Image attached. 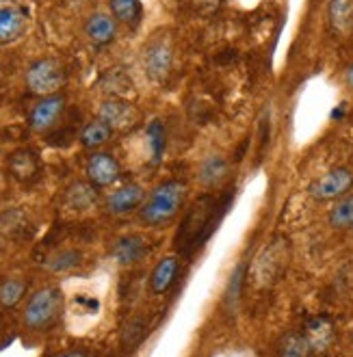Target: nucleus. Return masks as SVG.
Here are the masks:
<instances>
[{"instance_id": "nucleus-16", "label": "nucleus", "mask_w": 353, "mask_h": 357, "mask_svg": "<svg viewBox=\"0 0 353 357\" xmlns=\"http://www.w3.org/2000/svg\"><path fill=\"white\" fill-rule=\"evenodd\" d=\"M96 188L91 182H74L66 191V204L74 210H87L89 206L96 204Z\"/></svg>"}, {"instance_id": "nucleus-26", "label": "nucleus", "mask_w": 353, "mask_h": 357, "mask_svg": "<svg viewBox=\"0 0 353 357\" xmlns=\"http://www.w3.org/2000/svg\"><path fill=\"white\" fill-rule=\"evenodd\" d=\"M345 80H347V85L353 89V63H351L349 70H347V74H345Z\"/></svg>"}, {"instance_id": "nucleus-17", "label": "nucleus", "mask_w": 353, "mask_h": 357, "mask_svg": "<svg viewBox=\"0 0 353 357\" xmlns=\"http://www.w3.org/2000/svg\"><path fill=\"white\" fill-rule=\"evenodd\" d=\"M113 137V130H111V126L105 123L102 119H93L89 121L85 128L80 130V143L85 145L87 150H96L100 148V145H105L107 141H111Z\"/></svg>"}, {"instance_id": "nucleus-10", "label": "nucleus", "mask_w": 353, "mask_h": 357, "mask_svg": "<svg viewBox=\"0 0 353 357\" xmlns=\"http://www.w3.org/2000/svg\"><path fill=\"white\" fill-rule=\"evenodd\" d=\"M334 325H331L325 317L310 319L303 327V338L313 353H325L331 342H334Z\"/></svg>"}, {"instance_id": "nucleus-25", "label": "nucleus", "mask_w": 353, "mask_h": 357, "mask_svg": "<svg viewBox=\"0 0 353 357\" xmlns=\"http://www.w3.org/2000/svg\"><path fill=\"white\" fill-rule=\"evenodd\" d=\"M148 141H150V148L154 158L158 160L163 150H165V130H163V123L160 121H152L150 128H148Z\"/></svg>"}, {"instance_id": "nucleus-19", "label": "nucleus", "mask_w": 353, "mask_h": 357, "mask_svg": "<svg viewBox=\"0 0 353 357\" xmlns=\"http://www.w3.org/2000/svg\"><path fill=\"white\" fill-rule=\"evenodd\" d=\"M227 174V165L219 156H209L200 165V182L204 186H215L219 184Z\"/></svg>"}, {"instance_id": "nucleus-1", "label": "nucleus", "mask_w": 353, "mask_h": 357, "mask_svg": "<svg viewBox=\"0 0 353 357\" xmlns=\"http://www.w3.org/2000/svg\"><path fill=\"white\" fill-rule=\"evenodd\" d=\"M186 197V184L180 180H167L158 184L150 195H145L139 208V221L148 227H160L176 219Z\"/></svg>"}, {"instance_id": "nucleus-27", "label": "nucleus", "mask_w": 353, "mask_h": 357, "mask_svg": "<svg viewBox=\"0 0 353 357\" xmlns=\"http://www.w3.org/2000/svg\"><path fill=\"white\" fill-rule=\"evenodd\" d=\"M59 357H89L87 353H80V351H74V353H66V355H59Z\"/></svg>"}, {"instance_id": "nucleus-21", "label": "nucleus", "mask_w": 353, "mask_h": 357, "mask_svg": "<svg viewBox=\"0 0 353 357\" xmlns=\"http://www.w3.org/2000/svg\"><path fill=\"white\" fill-rule=\"evenodd\" d=\"M111 11L121 24L135 26L141 17V3L139 0H111Z\"/></svg>"}, {"instance_id": "nucleus-24", "label": "nucleus", "mask_w": 353, "mask_h": 357, "mask_svg": "<svg viewBox=\"0 0 353 357\" xmlns=\"http://www.w3.org/2000/svg\"><path fill=\"white\" fill-rule=\"evenodd\" d=\"M313 351H310L303 333H288L282 347H280V357H310Z\"/></svg>"}, {"instance_id": "nucleus-22", "label": "nucleus", "mask_w": 353, "mask_h": 357, "mask_svg": "<svg viewBox=\"0 0 353 357\" xmlns=\"http://www.w3.org/2000/svg\"><path fill=\"white\" fill-rule=\"evenodd\" d=\"M27 284L22 280L15 278H7L0 282V305L3 307H15L24 297Z\"/></svg>"}, {"instance_id": "nucleus-15", "label": "nucleus", "mask_w": 353, "mask_h": 357, "mask_svg": "<svg viewBox=\"0 0 353 357\" xmlns=\"http://www.w3.org/2000/svg\"><path fill=\"white\" fill-rule=\"evenodd\" d=\"M9 172L20 182L33 180L37 176V172H39V158L29 150H17L15 154L9 156Z\"/></svg>"}, {"instance_id": "nucleus-6", "label": "nucleus", "mask_w": 353, "mask_h": 357, "mask_svg": "<svg viewBox=\"0 0 353 357\" xmlns=\"http://www.w3.org/2000/svg\"><path fill=\"white\" fill-rule=\"evenodd\" d=\"M353 186V174L347 167H338V169H331L319 180L310 184V195L317 202H331V199H340L345 197Z\"/></svg>"}, {"instance_id": "nucleus-13", "label": "nucleus", "mask_w": 353, "mask_h": 357, "mask_svg": "<svg viewBox=\"0 0 353 357\" xmlns=\"http://www.w3.org/2000/svg\"><path fill=\"white\" fill-rule=\"evenodd\" d=\"M145 254H148V241H145L143 236H137V234L119 238L113 247V258L121 266L139 262Z\"/></svg>"}, {"instance_id": "nucleus-8", "label": "nucleus", "mask_w": 353, "mask_h": 357, "mask_svg": "<svg viewBox=\"0 0 353 357\" xmlns=\"http://www.w3.org/2000/svg\"><path fill=\"white\" fill-rule=\"evenodd\" d=\"M143 199H145L143 186L137 182H130V184H123V186L115 188V191L107 197V210L117 217L128 215V213H133V210L141 208Z\"/></svg>"}, {"instance_id": "nucleus-20", "label": "nucleus", "mask_w": 353, "mask_h": 357, "mask_svg": "<svg viewBox=\"0 0 353 357\" xmlns=\"http://www.w3.org/2000/svg\"><path fill=\"white\" fill-rule=\"evenodd\" d=\"M80 262H82V254L78 249H61L46 260V268L50 273H66L76 268Z\"/></svg>"}, {"instance_id": "nucleus-2", "label": "nucleus", "mask_w": 353, "mask_h": 357, "mask_svg": "<svg viewBox=\"0 0 353 357\" xmlns=\"http://www.w3.org/2000/svg\"><path fill=\"white\" fill-rule=\"evenodd\" d=\"M63 312V292L57 286H46L33 292L24 307V325L33 331L50 329Z\"/></svg>"}, {"instance_id": "nucleus-5", "label": "nucleus", "mask_w": 353, "mask_h": 357, "mask_svg": "<svg viewBox=\"0 0 353 357\" xmlns=\"http://www.w3.org/2000/svg\"><path fill=\"white\" fill-rule=\"evenodd\" d=\"M98 119L111 126L113 132H128L139 126V109L126 100H107L100 104Z\"/></svg>"}, {"instance_id": "nucleus-18", "label": "nucleus", "mask_w": 353, "mask_h": 357, "mask_svg": "<svg viewBox=\"0 0 353 357\" xmlns=\"http://www.w3.org/2000/svg\"><path fill=\"white\" fill-rule=\"evenodd\" d=\"M329 223L336 229H353V195L340 197L329 210Z\"/></svg>"}, {"instance_id": "nucleus-12", "label": "nucleus", "mask_w": 353, "mask_h": 357, "mask_svg": "<svg viewBox=\"0 0 353 357\" xmlns=\"http://www.w3.org/2000/svg\"><path fill=\"white\" fill-rule=\"evenodd\" d=\"M85 33H87V37L93 46H98V48L109 46L117 35L115 17H111L109 13H102V11L91 13L85 22Z\"/></svg>"}, {"instance_id": "nucleus-3", "label": "nucleus", "mask_w": 353, "mask_h": 357, "mask_svg": "<svg viewBox=\"0 0 353 357\" xmlns=\"http://www.w3.org/2000/svg\"><path fill=\"white\" fill-rule=\"evenodd\" d=\"M66 68L57 59H39L27 70V87L35 96H54L66 85Z\"/></svg>"}, {"instance_id": "nucleus-23", "label": "nucleus", "mask_w": 353, "mask_h": 357, "mask_svg": "<svg viewBox=\"0 0 353 357\" xmlns=\"http://www.w3.org/2000/svg\"><path fill=\"white\" fill-rule=\"evenodd\" d=\"M329 15L338 31H347L353 24V0H331Z\"/></svg>"}, {"instance_id": "nucleus-7", "label": "nucleus", "mask_w": 353, "mask_h": 357, "mask_svg": "<svg viewBox=\"0 0 353 357\" xmlns=\"http://www.w3.org/2000/svg\"><path fill=\"white\" fill-rule=\"evenodd\" d=\"M63 109H66V98L61 96V93L41 98L33 107V111H31V117H29L31 128L35 132L50 130L52 126L59 121V117L63 115Z\"/></svg>"}, {"instance_id": "nucleus-9", "label": "nucleus", "mask_w": 353, "mask_h": 357, "mask_svg": "<svg viewBox=\"0 0 353 357\" xmlns=\"http://www.w3.org/2000/svg\"><path fill=\"white\" fill-rule=\"evenodd\" d=\"M119 162L115 156L107 154V152H98L89 158L87 162V178L93 186L102 188V186H111L113 182L119 180Z\"/></svg>"}, {"instance_id": "nucleus-14", "label": "nucleus", "mask_w": 353, "mask_h": 357, "mask_svg": "<svg viewBox=\"0 0 353 357\" xmlns=\"http://www.w3.org/2000/svg\"><path fill=\"white\" fill-rule=\"evenodd\" d=\"M178 268H180V262L174 256L158 260V264L154 266L152 275H150V290L154 295H165V292L172 288V284L176 282V275H178Z\"/></svg>"}, {"instance_id": "nucleus-4", "label": "nucleus", "mask_w": 353, "mask_h": 357, "mask_svg": "<svg viewBox=\"0 0 353 357\" xmlns=\"http://www.w3.org/2000/svg\"><path fill=\"white\" fill-rule=\"evenodd\" d=\"M172 63H174V48L170 37L165 33L154 35L143 50L145 72H148L152 80H165L172 72Z\"/></svg>"}, {"instance_id": "nucleus-11", "label": "nucleus", "mask_w": 353, "mask_h": 357, "mask_svg": "<svg viewBox=\"0 0 353 357\" xmlns=\"http://www.w3.org/2000/svg\"><path fill=\"white\" fill-rule=\"evenodd\" d=\"M27 31V15L17 7L0 5V46L13 44Z\"/></svg>"}]
</instances>
